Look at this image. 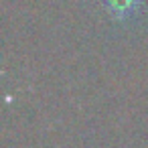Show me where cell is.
Here are the masks:
<instances>
[{
	"instance_id": "obj_1",
	"label": "cell",
	"mask_w": 148,
	"mask_h": 148,
	"mask_svg": "<svg viewBox=\"0 0 148 148\" xmlns=\"http://www.w3.org/2000/svg\"><path fill=\"white\" fill-rule=\"evenodd\" d=\"M140 2H142V0H103L106 8L114 16H130L138 8Z\"/></svg>"
}]
</instances>
